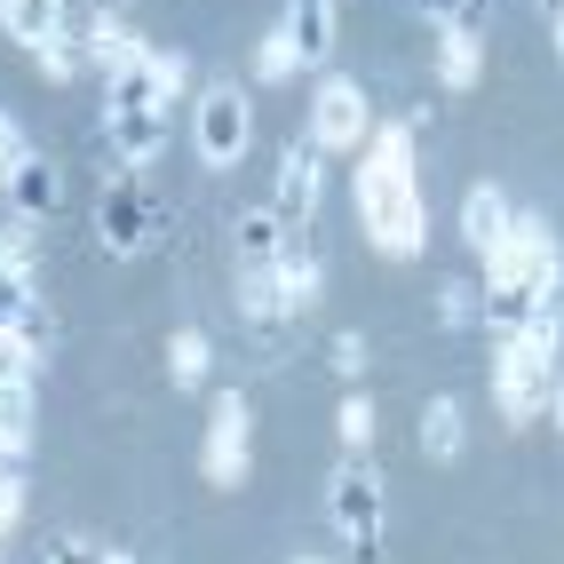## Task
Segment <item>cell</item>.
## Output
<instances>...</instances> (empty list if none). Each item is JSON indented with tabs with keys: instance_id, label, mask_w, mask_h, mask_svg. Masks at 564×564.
<instances>
[{
	"instance_id": "cell-1",
	"label": "cell",
	"mask_w": 564,
	"mask_h": 564,
	"mask_svg": "<svg viewBox=\"0 0 564 564\" xmlns=\"http://www.w3.org/2000/svg\"><path fill=\"white\" fill-rule=\"evenodd\" d=\"M358 215H366V239L382 254H422L430 223H422V183L405 167V128L373 135V152L358 167Z\"/></svg>"
},
{
	"instance_id": "cell-2",
	"label": "cell",
	"mask_w": 564,
	"mask_h": 564,
	"mask_svg": "<svg viewBox=\"0 0 564 564\" xmlns=\"http://www.w3.org/2000/svg\"><path fill=\"white\" fill-rule=\"evenodd\" d=\"M556 350H564V318H556V294L524 318L517 334H501V366H494V390L509 422H533L549 382H556Z\"/></svg>"
},
{
	"instance_id": "cell-3",
	"label": "cell",
	"mask_w": 564,
	"mask_h": 564,
	"mask_svg": "<svg viewBox=\"0 0 564 564\" xmlns=\"http://www.w3.org/2000/svg\"><path fill=\"white\" fill-rule=\"evenodd\" d=\"M192 143H199L207 167L231 175V167L247 160V143H254V104H247V88L215 80V88L199 96V111H192Z\"/></svg>"
},
{
	"instance_id": "cell-4",
	"label": "cell",
	"mask_w": 564,
	"mask_h": 564,
	"mask_svg": "<svg viewBox=\"0 0 564 564\" xmlns=\"http://www.w3.org/2000/svg\"><path fill=\"white\" fill-rule=\"evenodd\" d=\"M326 517H334V533L358 541L373 556V541H382V469L373 462H343L326 485Z\"/></svg>"
},
{
	"instance_id": "cell-5",
	"label": "cell",
	"mask_w": 564,
	"mask_h": 564,
	"mask_svg": "<svg viewBox=\"0 0 564 564\" xmlns=\"http://www.w3.org/2000/svg\"><path fill=\"white\" fill-rule=\"evenodd\" d=\"M247 469H254V413H247L239 390H223L215 413H207V477L215 485H247Z\"/></svg>"
},
{
	"instance_id": "cell-6",
	"label": "cell",
	"mask_w": 564,
	"mask_h": 564,
	"mask_svg": "<svg viewBox=\"0 0 564 564\" xmlns=\"http://www.w3.org/2000/svg\"><path fill=\"white\" fill-rule=\"evenodd\" d=\"M183 80V56H152V48H135L120 72H104V111H167Z\"/></svg>"
},
{
	"instance_id": "cell-7",
	"label": "cell",
	"mask_w": 564,
	"mask_h": 564,
	"mask_svg": "<svg viewBox=\"0 0 564 564\" xmlns=\"http://www.w3.org/2000/svg\"><path fill=\"white\" fill-rule=\"evenodd\" d=\"M152 239H167V207L160 199H143V192H111L104 207H96V247L104 254H143Z\"/></svg>"
},
{
	"instance_id": "cell-8",
	"label": "cell",
	"mask_w": 564,
	"mask_h": 564,
	"mask_svg": "<svg viewBox=\"0 0 564 564\" xmlns=\"http://www.w3.org/2000/svg\"><path fill=\"white\" fill-rule=\"evenodd\" d=\"M373 135V111H366V88L358 80H326L311 96V143L318 152H350V143Z\"/></svg>"
},
{
	"instance_id": "cell-9",
	"label": "cell",
	"mask_w": 564,
	"mask_h": 564,
	"mask_svg": "<svg viewBox=\"0 0 564 564\" xmlns=\"http://www.w3.org/2000/svg\"><path fill=\"white\" fill-rule=\"evenodd\" d=\"M549 303V294L524 279V271H501V262H485V286H477V318L494 326V334H517L524 318H533Z\"/></svg>"
},
{
	"instance_id": "cell-10",
	"label": "cell",
	"mask_w": 564,
	"mask_h": 564,
	"mask_svg": "<svg viewBox=\"0 0 564 564\" xmlns=\"http://www.w3.org/2000/svg\"><path fill=\"white\" fill-rule=\"evenodd\" d=\"M271 207L286 215V231H303V223H311V207H318V143H311V135H294L286 152H279V192H271Z\"/></svg>"
},
{
	"instance_id": "cell-11",
	"label": "cell",
	"mask_w": 564,
	"mask_h": 564,
	"mask_svg": "<svg viewBox=\"0 0 564 564\" xmlns=\"http://www.w3.org/2000/svg\"><path fill=\"white\" fill-rule=\"evenodd\" d=\"M9 215H24V223H48L56 215V199H64V175H56V160H41V152H24L17 167H9Z\"/></svg>"
},
{
	"instance_id": "cell-12",
	"label": "cell",
	"mask_w": 564,
	"mask_h": 564,
	"mask_svg": "<svg viewBox=\"0 0 564 564\" xmlns=\"http://www.w3.org/2000/svg\"><path fill=\"white\" fill-rule=\"evenodd\" d=\"M104 143L120 152V167H152L167 152V111H104Z\"/></svg>"
},
{
	"instance_id": "cell-13",
	"label": "cell",
	"mask_w": 564,
	"mask_h": 564,
	"mask_svg": "<svg viewBox=\"0 0 564 564\" xmlns=\"http://www.w3.org/2000/svg\"><path fill=\"white\" fill-rule=\"evenodd\" d=\"M509 223H517V207H509L501 183H469V199H462V239H469L477 254H494V247L509 239Z\"/></svg>"
},
{
	"instance_id": "cell-14",
	"label": "cell",
	"mask_w": 564,
	"mask_h": 564,
	"mask_svg": "<svg viewBox=\"0 0 564 564\" xmlns=\"http://www.w3.org/2000/svg\"><path fill=\"white\" fill-rule=\"evenodd\" d=\"M286 41H294V64H326L334 56V0H286Z\"/></svg>"
},
{
	"instance_id": "cell-15",
	"label": "cell",
	"mask_w": 564,
	"mask_h": 564,
	"mask_svg": "<svg viewBox=\"0 0 564 564\" xmlns=\"http://www.w3.org/2000/svg\"><path fill=\"white\" fill-rule=\"evenodd\" d=\"M0 32H9L17 48L41 56L56 32H64V0H0Z\"/></svg>"
},
{
	"instance_id": "cell-16",
	"label": "cell",
	"mask_w": 564,
	"mask_h": 564,
	"mask_svg": "<svg viewBox=\"0 0 564 564\" xmlns=\"http://www.w3.org/2000/svg\"><path fill=\"white\" fill-rule=\"evenodd\" d=\"M239 311H247V326L262 334V343H279V326L294 318V311H286V286H279V262H271V271H247V279H239Z\"/></svg>"
},
{
	"instance_id": "cell-17",
	"label": "cell",
	"mask_w": 564,
	"mask_h": 564,
	"mask_svg": "<svg viewBox=\"0 0 564 564\" xmlns=\"http://www.w3.org/2000/svg\"><path fill=\"white\" fill-rule=\"evenodd\" d=\"M231 239H239V262H247V271H271V262L286 254L294 231H286V215H279V207H247Z\"/></svg>"
},
{
	"instance_id": "cell-18",
	"label": "cell",
	"mask_w": 564,
	"mask_h": 564,
	"mask_svg": "<svg viewBox=\"0 0 564 564\" xmlns=\"http://www.w3.org/2000/svg\"><path fill=\"white\" fill-rule=\"evenodd\" d=\"M462 445H469V413L454 398H430L422 405V454L430 462H462Z\"/></svg>"
},
{
	"instance_id": "cell-19",
	"label": "cell",
	"mask_w": 564,
	"mask_h": 564,
	"mask_svg": "<svg viewBox=\"0 0 564 564\" xmlns=\"http://www.w3.org/2000/svg\"><path fill=\"white\" fill-rule=\"evenodd\" d=\"M207 366H215V350H207V334H199V326L167 334V373H175L183 390H199V382H207Z\"/></svg>"
},
{
	"instance_id": "cell-20",
	"label": "cell",
	"mask_w": 564,
	"mask_h": 564,
	"mask_svg": "<svg viewBox=\"0 0 564 564\" xmlns=\"http://www.w3.org/2000/svg\"><path fill=\"white\" fill-rule=\"evenodd\" d=\"M24 445H32V382H9V390H0V454H24Z\"/></svg>"
},
{
	"instance_id": "cell-21",
	"label": "cell",
	"mask_w": 564,
	"mask_h": 564,
	"mask_svg": "<svg viewBox=\"0 0 564 564\" xmlns=\"http://www.w3.org/2000/svg\"><path fill=\"white\" fill-rule=\"evenodd\" d=\"M128 56H135V32L120 17H88V64L96 72H120Z\"/></svg>"
},
{
	"instance_id": "cell-22",
	"label": "cell",
	"mask_w": 564,
	"mask_h": 564,
	"mask_svg": "<svg viewBox=\"0 0 564 564\" xmlns=\"http://www.w3.org/2000/svg\"><path fill=\"white\" fill-rule=\"evenodd\" d=\"M477 64H485V56H477V32L454 24V32H445V56H437V80H445V88H469Z\"/></svg>"
},
{
	"instance_id": "cell-23",
	"label": "cell",
	"mask_w": 564,
	"mask_h": 564,
	"mask_svg": "<svg viewBox=\"0 0 564 564\" xmlns=\"http://www.w3.org/2000/svg\"><path fill=\"white\" fill-rule=\"evenodd\" d=\"M32 262H41V223L9 215V231H0V271H24L32 279Z\"/></svg>"
},
{
	"instance_id": "cell-24",
	"label": "cell",
	"mask_w": 564,
	"mask_h": 564,
	"mask_svg": "<svg viewBox=\"0 0 564 564\" xmlns=\"http://www.w3.org/2000/svg\"><path fill=\"white\" fill-rule=\"evenodd\" d=\"M41 311V294H32L24 271H0V334H24V318Z\"/></svg>"
},
{
	"instance_id": "cell-25",
	"label": "cell",
	"mask_w": 564,
	"mask_h": 564,
	"mask_svg": "<svg viewBox=\"0 0 564 564\" xmlns=\"http://www.w3.org/2000/svg\"><path fill=\"white\" fill-rule=\"evenodd\" d=\"M80 64H88V32H72V24H64L56 41L41 48V72H48V80H72Z\"/></svg>"
},
{
	"instance_id": "cell-26",
	"label": "cell",
	"mask_w": 564,
	"mask_h": 564,
	"mask_svg": "<svg viewBox=\"0 0 564 564\" xmlns=\"http://www.w3.org/2000/svg\"><path fill=\"white\" fill-rule=\"evenodd\" d=\"M413 17L437 24V32H454V24H477L485 17V0H413Z\"/></svg>"
},
{
	"instance_id": "cell-27",
	"label": "cell",
	"mask_w": 564,
	"mask_h": 564,
	"mask_svg": "<svg viewBox=\"0 0 564 564\" xmlns=\"http://www.w3.org/2000/svg\"><path fill=\"white\" fill-rule=\"evenodd\" d=\"M334 430H343V445H350V454H366V437H373V405H366V398H343Z\"/></svg>"
},
{
	"instance_id": "cell-28",
	"label": "cell",
	"mask_w": 564,
	"mask_h": 564,
	"mask_svg": "<svg viewBox=\"0 0 564 564\" xmlns=\"http://www.w3.org/2000/svg\"><path fill=\"white\" fill-rule=\"evenodd\" d=\"M254 72H262V80H286V72H303V64H294V41H286V32H271V41L254 48Z\"/></svg>"
},
{
	"instance_id": "cell-29",
	"label": "cell",
	"mask_w": 564,
	"mask_h": 564,
	"mask_svg": "<svg viewBox=\"0 0 564 564\" xmlns=\"http://www.w3.org/2000/svg\"><path fill=\"white\" fill-rule=\"evenodd\" d=\"M437 318H445V326H469V318H477V286H462V279H454V286L437 294Z\"/></svg>"
},
{
	"instance_id": "cell-30",
	"label": "cell",
	"mask_w": 564,
	"mask_h": 564,
	"mask_svg": "<svg viewBox=\"0 0 564 564\" xmlns=\"http://www.w3.org/2000/svg\"><path fill=\"white\" fill-rule=\"evenodd\" d=\"M9 382H32V350L17 343V334H0V390Z\"/></svg>"
},
{
	"instance_id": "cell-31",
	"label": "cell",
	"mask_w": 564,
	"mask_h": 564,
	"mask_svg": "<svg viewBox=\"0 0 564 564\" xmlns=\"http://www.w3.org/2000/svg\"><path fill=\"white\" fill-rule=\"evenodd\" d=\"M24 152H32V135H24V128L9 120V111H0V183H9V167H17Z\"/></svg>"
},
{
	"instance_id": "cell-32",
	"label": "cell",
	"mask_w": 564,
	"mask_h": 564,
	"mask_svg": "<svg viewBox=\"0 0 564 564\" xmlns=\"http://www.w3.org/2000/svg\"><path fill=\"white\" fill-rule=\"evenodd\" d=\"M334 373H343V382L366 373V343H358V334H334Z\"/></svg>"
},
{
	"instance_id": "cell-33",
	"label": "cell",
	"mask_w": 564,
	"mask_h": 564,
	"mask_svg": "<svg viewBox=\"0 0 564 564\" xmlns=\"http://www.w3.org/2000/svg\"><path fill=\"white\" fill-rule=\"evenodd\" d=\"M48 564H104V556H96V549H80V541H56V549H48Z\"/></svg>"
},
{
	"instance_id": "cell-34",
	"label": "cell",
	"mask_w": 564,
	"mask_h": 564,
	"mask_svg": "<svg viewBox=\"0 0 564 564\" xmlns=\"http://www.w3.org/2000/svg\"><path fill=\"white\" fill-rule=\"evenodd\" d=\"M556 56H564V9H556Z\"/></svg>"
},
{
	"instance_id": "cell-35",
	"label": "cell",
	"mask_w": 564,
	"mask_h": 564,
	"mask_svg": "<svg viewBox=\"0 0 564 564\" xmlns=\"http://www.w3.org/2000/svg\"><path fill=\"white\" fill-rule=\"evenodd\" d=\"M556 430H564V390H556Z\"/></svg>"
},
{
	"instance_id": "cell-36",
	"label": "cell",
	"mask_w": 564,
	"mask_h": 564,
	"mask_svg": "<svg viewBox=\"0 0 564 564\" xmlns=\"http://www.w3.org/2000/svg\"><path fill=\"white\" fill-rule=\"evenodd\" d=\"M104 564H128V556H104Z\"/></svg>"
},
{
	"instance_id": "cell-37",
	"label": "cell",
	"mask_w": 564,
	"mask_h": 564,
	"mask_svg": "<svg viewBox=\"0 0 564 564\" xmlns=\"http://www.w3.org/2000/svg\"><path fill=\"white\" fill-rule=\"evenodd\" d=\"M303 564H326V556H303Z\"/></svg>"
},
{
	"instance_id": "cell-38",
	"label": "cell",
	"mask_w": 564,
	"mask_h": 564,
	"mask_svg": "<svg viewBox=\"0 0 564 564\" xmlns=\"http://www.w3.org/2000/svg\"><path fill=\"white\" fill-rule=\"evenodd\" d=\"M104 9H120V0H104Z\"/></svg>"
}]
</instances>
